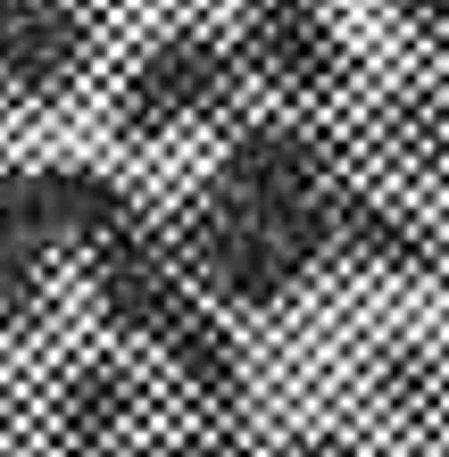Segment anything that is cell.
Listing matches in <instances>:
<instances>
[{
    "mask_svg": "<svg viewBox=\"0 0 449 457\" xmlns=\"http://www.w3.org/2000/svg\"><path fill=\"white\" fill-rule=\"evenodd\" d=\"M333 200H316V208H258V200H225V192L200 183V192L183 200V217L167 225L175 258H183V283H192L200 300H217L225 316L292 308V291L333 258Z\"/></svg>",
    "mask_w": 449,
    "mask_h": 457,
    "instance_id": "6da1fadb",
    "label": "cell"
},
{
    "mask_svg": "<svg viewBox=\"0 0 449 457\" xmlns=\"http://www.w3.org/2000/svg\"><path fill=\"white\" fill-rule=\"evenodd\" d=\"M233 75H242V59H233L217 34L175 25V34H158L134 59V75H125V92H117V125L134 133V142H158V133H175V125H200V117H217L233 100Z\"/></svg>",
    "mask_w": 449,
    "mask_h": 457,
    "instance_id": "7a4b0ae2",
    "label": "cell"
},
{
    "mask_svg": "<svg viewBox=\"0 0 449 457\" xmlns=\"http://www.w3.org/2000/svg\"><path fill=\"white\" fill-rule=\"evenodd\" d=\"M208 192L258 200V208H316V200L341 192V150L325 142V133H308V125L267 117V125H242V133L217 150Z\"/></svg>",
    "mask_w": 449,
    "mask_h": 457,
    "instance_id": "3957f363",
    "label": "cell"
},
{
    "mask_svg": "<svg viewBox=\"0 0 449 457\" xmlns=\"http://www.w3.org/2000/svg\"><path fill=\"white\" fill-rule=\"evenodd\" d=\"M233 59L283 100H333L350 84V50H341V34L325 25L316 0H250Z\"/></svg>",
    "mask_w": 449,
    "mask_h": 457,
    "instance_id": "277c9868",
    "label": "cell"
},
{
    "mask_svg": "<svg viewBox=\"0 0 449 457\" xmlns=\"http://www.w3.org/2000/svg\"><path fill=\"white\" fill-rule=\"evenodd\" d=\"M84 283H92V308H100V325L125 333V341H158V325L183 308V258H175V241L158 233V225H134V233H117L109 250H92L84 258Z\"/></svg>",
    "mask_w": 449,
    "mask_h": 457,
    "instance_id": "5b68a950",
    "label": "cell"
},
{
    "mask_svg": "<svg viewBox=\"0 0 449 457\" xmlns=\"http://www.w3.org/2000/svg\"><path fill=\"white\" fill-rule=\"evenodd\" d=\"M92 59V17L75 0H0V92L59 100Z\"/></svg>",
    "mask_w": 449,
    "mask_h": 457,
    "instance_id": "8992f818",
    "label": "cell"
},
{
    "mask_svg": "<svg viewBox=\"0 0 449 457\" xmlns=\"http://www.w3.org/2000/svg\"><path fill=\"white\" fill-rule=\"evenodd\" d=\"M142 424V374L125 358H75L42 399V433L59 457H100V449H125V433Z\"/></svg>",
    "mask_w": 449,
    "mask_h": 457,
    "instance_id": "52a82bcc",
    "label": "cell"
},
{
    "mask_svg": "<svg viewBox=\"0 0 449 457\" xmlns=\"http://www.w3.org/2000/svg\"><path fill=\"white\" fill-rule=\"evenodd\" d=\"M67 241L50 225L42 200V167H0V333L42 325L50 308V258Z\"/></svg>",
    "mask_w": 449,
    "mask_h": 457,
    "instance_id": "ba28073f",
    "label": "cell"
},
{
    "mask_svg": "<svg viewBox=\"0 0 449 457\" xmlns=\"http://www.w3.org/2000/svg\"><path fill=\"white\" fill-rule=\"evenodd\" d=\"M358 383H366V408H375L400 441L449 449V366L433 358L425 341H408V333L366 341L358 349Z\"/></svg>",
    "mask_w": 449,
    "mask_h": 457,
    "instance_id": "9c48e42d",
    "label": "cell"
},
{
    "mask_svg": "<svg viewBox=\"0 0 449 457\" xmlns=\"http://www.w3.org/2000/svg\"><path fill=\"white\" fill-rule=\"evenodd\" d=\"M158 366L175 374V391L192 399V408H208V416H233L250 399V358H242V341H233V325H225V308L217 300H200V291H183V308L158 325Z\"/></svg>",
    "mask_w": 449,
    "mask_h": 457,
    "instance_id": "30bf717a",
    "label": "cell"
},
{
    "mask_svg": "<svg viewBox=\"0 0 449 457\" xmlns=\"http://www.w3.org/2000/svg\"><path fill=\"white\" fill-rule=\"evenodd\" d=\"M333 258L375 266V275H433L449 250H441L433 217L366 192V183H341V200H333Z\"/></svg>",
    "mask_w": 449,
    "mask_h": 457,
    "instance_id": "8fae6325",
    "label": "cell"
},
{
    "mask_svg": "<svg viewBox=\"0 0 449 457\" xmlns=\"http://www.w3.org/2000/svg\"><path fill=\"white\" fill-rule=\"evenodd\" d=\"M375 150L400 167L408 183H449V84L433 75H408L375 100Z\"/></svg>",
    "mask_w": 449,
    "mask_h": 457,
    "instance_id": "7c38bea8",
    "label": "cell"
},
{
    "mask_svg": "<svg viewBox=\"0 0 449 457\" xmlns=\"http://www.w3.org/2000/svg\"><path fill=\"white\" fill-rule=\"evenodd\" d=\"M42 200H50V225H59V241H67V250H84V258L109 250L117 233L150 225L142 200L125 192L109 167H42Z\"/></svg>",
    "mask_w": 449,
    "mask_h": 457,
    "instance_id": "4fadbf2b",
    "label": "cell"
},
{
    "mask_svg": "<svg viewBox=\"0 0 449 457\" xmlns=\"http://www.w3.org/2000/svg\"><path fill=\"white\" fill-rule=\"evenodd\" d=\"M158 457H242V441H225V433H175V441H158Z\"/></svg>",
    "mask_w": 449,
    "mask_h": 457,
    "instance_id": "5bb4252c",
    "label": "cell"
},
{
    "mask_svg": "<svg viewBox=\"0 0 449 457\" xmlns=\"http://www.w3.org/2000/svg\"><path fill=\"white\" fill-rule=\"evenodd\" d=\"M391 9H400L425 42H449V0H391Z\"/></svg>",
    "mask_w": 449,
    "mask_h": 457,
    "instance_id": "9a60e30c",
    "label": "cell"
},
{
    "mask_svg": "<svg viewBox=\"0 0 449 457\" xmlns=\"http://www.w3.org/2000/svg\"><path fill=\"white\" fill-rule=\"evenodd\" d=\"M275 457H358L350 441H333V433H300V441H283Z\"/></svg>",
    "mask_w": 449,
    "mask_h": 457,
    "instance_id": "2e32d148",
    "label": "cell"
},
{
    "mask_svg": "<svg viewBox=\"0 0 449 457\" xmlns=\"http://www.w3.org/2000/svg\"><path fill=\"white\" fill-rule=\"evenodd\" d=\"M17 433H25V399L0 383V457H17Z\"/></svg>",
    "mask_w": 449,
    "mask_h": 457,
    "instance_id": "e0dca14e",
    "label": "cell"
},
{
    "mask_svg": "<svg viewBox=\"0 0 449 457\" xmlns=\"http://www.w3.org/2000/svg\"><path fill=\"white\" fill-rule=\"evenodd\" d=\"M100 457H158V449H100Z\"/></svg>",
    "mask_w": 449,
    "mask_h": 457,
    "instance_id": "ac0fdd59",
    "label": "cell"
}]
</instances>
